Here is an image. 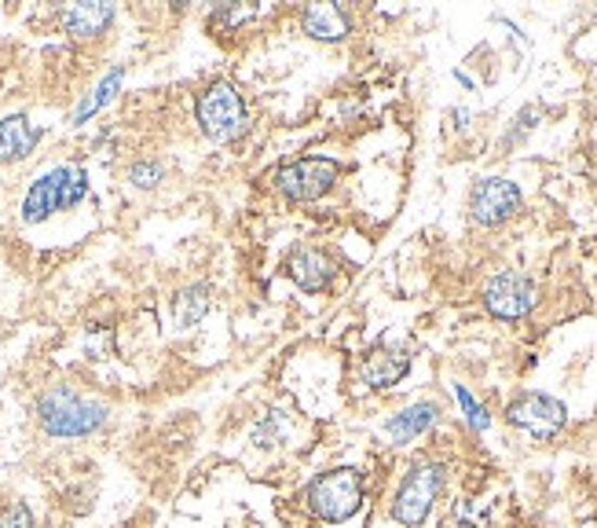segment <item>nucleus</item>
<instances>
[{"label":"nucleus","mask_w":597,"mask_h":528,"mask_svg":"<svg viewBox=\"0 0 597 528\" xmlns=\"http://www.w3.org/2000/svg\"><path fill=\"white\" fill-rule=\"evenodd\" d=\"M107 418H111L107 404L81 397V392L70 386H52L37 397V422H41L48 437H60V440L92 437L107 426Z\"/></svg>","instance_id":"obj_1"},{"label":"nucleus","mask_w":597,"mask_h":528,"mask_svg":"<svg viewBox=\"0 0 597 528\" xmlns=\"http://www.w3.org/2000/svg\"><path fill=\"white\" fill-rule=\"evenodd\" d=\"M89 195V172L81 166H52L34 180L23 198V224H44L48 217L63 214V209H77Z\"/></svg>","instance_id":"obj_2"},{"label":"nucleus","mask_w":597,"mask_h":528,"mask_svg":"<svg viewBox=\"0 0 597 528\" xmlns=\"http://www.w3.org/2000/svg\"><path fill=\"white\" fill-rule=\"evenodd\" d=\"M304 506L320 517V521H330V525L349 521L363 506V474L355 466L323 469V474L312 477V485L304 488Z\"/></svg>","instance_id":"obj_3"},{"label":"nucleus","mask_w":597,"mask_h":528,"mask_svg":"<svg viewBox=\"0 0 597 528\" xmlns=\"http://www.w3.org/2000/svg\"><path fill=\"white\" fill-rule=\"evenodd\" d=\"M195 118L206 140L213 143H238L249 132V111L243 92L231 81H213L195 103Z\"/></svg>","instance_id":"obj_4"},{"label":"nucleus","mask_w":597,"mask_h":528,"mask_svg":"<svg viewBox=\"0 0 597 528\" xmlns=\"http://www.w3.org/2000/svg\"><path fill=\"white\" fill-rule=\"evenodd\" d=\"M447 481V466L437 463V459H421L407 469V477L400 481L397 495H392V517L403 528H418L426 525V517L437 506L440 492H444Z\"/></svg>","instance_id":"obj_5"},{"label":"nucleus","mask_w":597,"mask_h":528,"mask_svg":"<svg viewBox=\"0 0 597 528\" xmlns=\"http://www.w3.org/2000/svg\"><path fill=\"white\" fill-rule=\"evenodd\" d=\"M272 180H275V191L286 198V203H320L326 191H334V184L341 180V162L308 155V158L278 166Z\"/></svg>","instance_id":"obj_6"},{"label":"nucleus","mask_w":597,"mask_h":528,"mask_svg":"<svg viewBox=\"0 0 597 528\" xmlns=\"http://www.w3.org/2000/svg\"><path fill=\"white\" fill-rule=\"evenodd\" d=\"M535 301H538L535 283L528 280L524 272H514V268H506V272L491 275L488 286H484L488 312L495 315V320H506V323L524 320V315L535 309Z\"/></svg>","instance_id":"obj_7"},{"label":"nucleus","mask_w":597,"mask_h":528,"mask_svg":"<svg viewBox=\"0 0 597 528\" xmlns=\"http://www.w3.org/2000/svg\"><path fill=\"white\" fill-rule=\"evenodd\" d=\"M506 422L524 429L528 437L550 440L564 429L568 408L557 397H546V392H521V397L506 408Z\"/></svg>","instance_id":"obj_8"},{"label":"nucleus","mask_w":597,"mask_h":528,"mask_svg":"<svg viewBox=\"0 0 597 528\" xmlns=\"http://www.w3.org/2000/svg\"><path fill=\"white\" fill-rule=\"evenodd\" d=\"M521 209V188L506 177H484L469 191V217L480 228H498Z\"/></svg>","instance_id":"obj_9"},{"label":"nucleus","mask_w":597,"mask_h":528,"mask_svg":"<svg viewBox=\"0 0 597 528\" xmlns=\"http://www.w3.org/2000/svg\"><path fill=\"white\" fill-rule=\"evenodd\" d=\"M286 275L297 283V291L304 294H326L337 275V261L320 246H297L286 254Z\"/></svg>","instance_id":"obj_10"},{"label":"nucleus","mask_w":597,"mask_h":528,"mask_svg":"<svg viewBox=\"0 0 597 528\" xmlns=\"http://www.w3.org/2000/svg\"><path fill=\"white\" fill-rule=\"evenodd\" d=\"M411 371V349H392V345H381L374 349L360 368V378L363 386L371 389H392L397 382L407 378Z\"/></svg>","instance_id":"obj_11"},{"label":"nucleus","mask_w":597,"mask_h":528,"mask_svg":"<svg viewBox=\"0 0 597 528\" xmlns=\"http://www.w3.org/2000/svg\"><path fill=\"white\" fill-rule=\"evenodd\" d=\"M114 23V4H100V0H89V4H70L60 12V26L63 34H70L74 41H92V37L107 34V26Z\"/></svg>","instance_id":"obj_12"},{"label":"nucleus","mask_w":597,"mask_h":528,"mask_svg":"<svg viewBox=\"0 0 597 528\" xmlns=\"http://www.w3.org/2000/svg\"><path fill=\"white\" fill-rule=\"evenodd\" d=\"M44 132L37 129V125L26 118V114H4L0 118V162H23L30 158L37 151V143H41Z\"/></svg>","instance_id":"obj_13"},{"label":"nucleus","mask_w":597,"mask_h":528,"mask_svg":"<svg viewBox=\"0 0 597 528\" xmlns=\"http://www.w3.org/2000/svg\"><path fill=\"white\" fill-rule=\"evenodd\" d=\"M301 30L312 37V41H345L352 34V18L345 8L337 4H308L301 12Z\"/></svg>","instance_id":"obj_14"},{"label":"nucleus","mask_w":597,"mask_h":528,"mask_svg":"<svg viewBox=\"0 0 597 528\" xmlns=\"http://www.w3.org/2000/svg\"><path fill=\"white\" fill-rule=\"evenodd\" d=\"M440 418V408L432 404V400H418V404L397 411L389 422H385V437L392 440V445H411L414 437H421L426 429L437 426Z\"/></svg>","instance_id":"obj_15"},{"label":"nucleus","mask_w":597,"mask_h":528,"mask_svg":"<svg viewBox=\"0 0 597 528\" xmlns=\"http://www.w3.org/2000/svg\"><path fill=\"white\" fill-rule=\"evenodd\" d=\"M121 81H125V66H114V70L103 74L100 81H95V89L85 95L81 103H77V111H74V125H85L89 118H95L107 103L114 100V95L121 92Z\"/></svg>","instance_id":"obj_16"},{"label":"nucleus","mask_w":597,"mask_h":528,"mask_svg":"<svg viewBox=\"0 0 597 528\" xmlns=\"http://www.w3.org/2000/svg\"><path fill=\"white\" fill-rule=\"evenodd\" d=\"M177 323L184 326H195V323H202V315L209 312V286L206 283H198V286H187V291H180L177 294Z\"/></svg>","instance_id":"obj_17"},{"label":"nucleus","mask_w":597,"mask_h":528,"mask_svg":"<svg viewBox=\"0 0 597 528\" xmlns=\"http://www.w3.org/2000/svg\"><path fill=\"white\" fill-rule=\"evenodd\" d=\"M455 400H458V408H462V415H466L469 422V429H477V434H484V429L491 426V415L484 411V404L469 392L466 386H455Z\"/></svg>","instance_id":"obj_18"},{"label":"nucleus","mask_w":597,"mask_h":528,"mask_svg":"<svg viewBox=\"0 0 597 528\" xmlns=\"http://www.w3.org/2000/svg\"><path fill=\"white\" fill-rule=\"evenodd\" d=\"M161 180H166V166H161V162H154V158H143V162H137V166L129 169V184L140 188V191L158 188Z\"/></svg>","instance_id":"obj_19"},{"label":"nucleus","mask_w":597,"mask_h":528,"mask_svg":"<svg viewBox=\"0 0 597 528\" xmlns=\"http://www.w3.org/2000/svg\"><path fill=\"white\" fill-rule=\"evenodd\" d=\"M249 440H254L257 448H275L283 445V429H278V411H272V415H264L261 426L249 434Z\"/></svg>","instance_id":"obj_20"},{"label":"nucleus","mask_w":597,"mask_h":528,"mask_svg":"<svg viewBox=\"0 0 597 528\" xmlns=\"http://www.w3.org/2000/svg\"><path fill=\"white\" fill-rule=\"evenodd\" d=\"M257 18V8H217L213 12V23H220L224 30H238L243 23H254Z\"/></svg>","instance_id":"obj_21"},{"label":"nucleus","mask_w":597,"mask_h":528,"mask_svg":"<svg viewBox=\"0 0 597 528\" xmlns=\"http://www.w3.org/2000/svg\"><path fill=\"white\" fill-rule=\"evenodd\" d=\"M0 528H37L34 511L26 503H12L0 511Z\"/></svg>","instance_id":"obj_22"}]
</instances>
